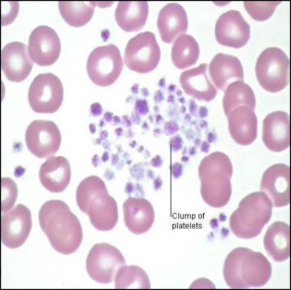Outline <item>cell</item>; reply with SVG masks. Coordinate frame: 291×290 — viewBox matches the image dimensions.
<instances>
[{
    "label": "cell",
    "instance_id": "1",
    "mask_svg": "<svg viewBox=\"0 0 291 290\" xmlns=\"http://www.w3.org/2000/svg\"><path fill=\"white\" fill-rule=\"evenodd\" d=\"M38 218L41 229L57 252L69 255L80 246L83 239L80 222L64 202L46 201L39 210Z\"/></svg>",
    "mask_w": 291,
    "mask_h": 290
},
{
    "label": "cell",
    "instance_id": "23",
    "mask_svg": "<svg viewBox=\"0 0 291 290\" xmlns=\"http://www.w3.org/2000/svg\"><path fill=\"white\" fill-rule=\"evenodd\" d=\"M209 74L217 88L225 90L231 83L244 81V70L239 59L232 55L218 53L209 66Z\"/></svg>",
    "mask_w": 291,
    "mask_h": 290
},
{
    "label": "cell",
    "instance_id": "22",
    "mask_svg": "<svg viewBox=\"0 0 291 290\" xmlns=\"http://www.w3.org/2000/svg\"><path fill=\"white\" fill-rule=\"evenodd\" d=\"M71 170L68 160L63 156L48 158L43 163L39 172V178L43 186L54 193L63 191L68 185Z\"/></svg>",
    "mask_w": 291,
    "mask_h": 290
},
{
    "label": "cell",
    "instance_id": "16",
    "mask_svg": "<svg viewBox=\"0 0 291 290\" xmlns=\"http://www.w3.org/2000/svg\"><path fill=\"white\" fill-rule=\"evenodd\" d=\"M26 44L15 41L6 44L2 51V69L10 81L20 82L29 75L33 66Z\"/></svg>",
    "mask_w": 291,
    "mask_h": 290
},
{
    "label": "cell",
    "instance_id": "26",
    "mask_svg": "<svg viewBox=\"0 0 291 290\" xmlns=\"http://www.w3.org/2000/svg\"><path fill=\"white\" fill-rule=\"evenodd\" d=\"M200 54L199 46L195 39L188 34H183L176 39L171 51L174 65L182 69L193 65Z\"/></svg>",
    "mask_w": 291,
    "mask_h": 290
},
{
    "label": "cell",
    "instance_id": "11",
    "mask_svg": "<svg viewBox=\"0 0 291 290\" xmlns=\"http://www.w3.org/2000/svg\"><path fill=\"white\" fill-rule=\"evenodd\" d=\"M25 140L32 154L39 158H47L52 157L59 150L61 136L53 122L35 120L28 127Z\"/></svg>",
    "mask_w": 291,
    "mask_h": 290
},
{
    "label": "cell",
    "instance_id": "35",
    "mask_svg": "<svg viewBox=\"0 0 291 290\" xmlns=\"http://www.w3.org/2000/svg\"><path fill=\"white\" fill-rule=\"evenodd\" d=\"M115 131H116V132L117 131L116 134H117L118 136H119V135H120L122 134V132H123V129H122V128H117V129L115 130Z\"/></svg>",
    "mask_w": 291,
    "mask_h": 290
},
{
    "label": "cell",
    "instance_id": "19",
    "mask_svg": "<svg viewBox=\"0 0 291 290\" xmlns=\"http://www.w3.org/2000/svg\"><path fill=\"white\" fill-rule=\"evenodd\" d=\"M124 221L133 233L141 234L152 227L155 219L151 203L143 198H128L123 204Z\"/></svg>",
    "mask_w": 291,
    "mask_h": 290
},
{
    "label": "cell",
    "instance_id": "20",
    "mask_svg": "<svg viewBox=\"0 0 291 290\" xmlns=\"http://www.w3.org/2000/svg\"><path fill=\"white\" fill-rule=\"evenodd\" d=\"M157 25L162 40L172 43L187 30L188 22L186 12L178 4H168L160 11Z\"/></svg>",
    "mask_w": 291,
    "mask_h": 290
},
{
    "label": "cell",
    "instance_id": "30",
    "mask_svg": "<svg viewBox=\"0 0 291 290\" xmlns=\"http://www.w3.org/2000/svg\"><path fill=\"white\" fill-rule=\"evenodd\" d=\"M281 2H244V5L250 16L257 21L268 19Z\"/></svg>",
    "mask_w": 291,
    "mask_h": 290
},
{
    "label": "cell",
    "instance_id": "29",
    "mask_svg": "<svg viewBox=\"0 0 291 290\" xmlns=\"http://www.w3.org/2000/svg\"><path fill=\"white\" fill-rule=\"evenodd\" d=\"M115 288H150V282L146 272L137 265L126 264L115 275Z\"/></svg>",
    "mask_w": 291,
    "mask_h": 290
},
{
    "label": "cell",
    "instance_id": "34",
    "mask_svg": "<svg viewBox=\"0 0 291 290\" xmlns=\"http://www.w3.org/2000/svg\"><path fill=\"white\" fill-rule=\"evenodd\" d=\"M162 163V160L160 156L159 155L156 156L155 157L153 158L151 161V164L154 167H160Z\"/></svg>",
    "mask_w": 291,
    "mask_h": 290
},
{
    "label": "cell",
    "instance_id": "18",
    "mask_svg": "<svg viewBox=\"0 0 291 290\" xmlns=\"http://www.w3.org/2000/svg\"><path fill=\"white\" fill-rule=\"evenodd\" d=\"M226 116L230 134L235 142L248 146L256 139L257 119L254 110L241 105L232 109Z\"/></svg>",
    "mask_w": 291,
    "mask_h": 290
},
{
    "label": "cell",
    "instance_id": "25",
    "mask_svg": "<svg viewBox=\"0 0 291 290\" xmlns=\"http://www.w3.org/2000/svg\"><path fill=\"white\" fill-rule=\"evenodd\" d=\"M148 12L147 2H119L115 11V18L124 31L137 32L145 25Z\"/></svg>",
    "mask_w": 291,
    "mask_h": 290
},
{
    "label": "cell",
    "instance_id": "17",
    "mask_svg": "<svg viewBox=\"0 0 291 290\" xmlns=\"http://www.w3.org/2000/svg\"><path fill=\"white\" fill-rule=\"evenodd\" d=\"M289 115L278 111L269 114L263 120L262 139L270 150L280 152L289 147Z\"/></svg>",
    "mask_w": 291,
    "mask_h": 290
},
{
    "label": "cell",
    "instance_id": "21",
    "mask_svg": "<svg viewBox=\"0 0 291 290\" xmlns=\"http://www.w3.org/2000/svg\"><path fill=\"white\" fill-rule=\"evenodd\" d=\"M207 67V64L202 63L182 72L179 78L180 84L187 95L206 102L212 100L217 92V88L208 78Z\"/></svg>",
    "mask_w": 291,
    "mask_h": 290
},
{
    "label": "cell",
    "instance_id": "15",
    "mask_svg": "<svg viewBox=\"0 0 291 290\" xmlns=\"http://www.w3.org/2000/svg\"><path fill=\"white\" fill-rule=\"evenodd\" d=\"M260 190L270 200L273 206L282 207L290 203V168L278 163L269 167L263 173Z\"/></svg>",
    "mask_w": 291,
    "mask_h": 290
},
{
    "label": "cell",
    "instance_id": "12",
    "mask_svg": "<svg viewBox=\"0 0 291 290\" xmlns=\"http://www.w3.org/2000/svg\"><path fill=\"white\" fill-rule=\"evenodd\" d=\"M1 222V238L5 246L14 249L25 243L32 226L31 213L26 206L17 204L3 212Z\"/></svg>",
    "mask_w": 291,
    "mask_h": 290
},
{
    "label": "cell",
    "instance_id": "4",
    "mask_svg": "<svg viewBox=\"0 0 291 290\" xmlns=\"http://www.w3.org/2000/svg\"><path fill=\"white\" fill-rule=\"evenodd\" d=\"M198 174L200 192L204 202L213 208H221L229 202L232 194L233 167L225 154L216 151L201 161Z\"/></svg>",
    "mask_w": 291,
    "mask_h": 290
},
{
    "label": "cell",
    "instance_id": "33",
    "mask_svg": "<svg viewBox=\"0 0 291 290\" xmlns=\"http://www.w3.org/2000/svg\"><path fill=\"white\" fill-rule=\"evenodd\" d=\"M136 107L139 112L142 114H146L148 111L147 105L146 104L144 101H141H141H139L136 103Z\"/></svg>",
    "mask_w": 291,
    "mask_h": 290
},
{
    "label": "cell",
    "instance_id": "27",
    "mask_svg": "<svg viewBox=\"0 0 291 290\" xmlns=\"http://www.w3.org/2000/svg\"><path fill=\"white\" fill-rule=\"evenodd\" d=\"M247 106L253 110L256 106L255 94L251 88L243 81H235L225 89L223 106L226 116L235 107Z\"/></svg>",
    "mask_w": 291,
    "mask_h": 290
},
{
    "label": "cell",
    "instance_id": "7",
    "mask_svg": "<svg viewBox=\"0 0 291 290\" xmlns=\"http://www.w3.org/2000/svg\"><path fill=\"white\" fill-rule=\"evenodd\" d=\"M123 68L119 50L110 44L99 46L90 54L86 69L91 81L100 86H108L118 78Z\"/></svg>",
    "mask_w": 291,
    "mask_h": 290
},
{
    "label": "cell",
    "instance_id": "13",
    "mask_svg": "<svg viewBox=\"0 0 291 290\" xmlns=\"http://www.w3.org/2000/svg\"><path fill=\"white\" fill-rule=\"evenodd\" d=\"M28 52L32 60L43 66L54 64L59 57L61 43L57 33L46 26H40L31 32Z\"/></svg>",
    "mask_w": 291,
    "mask_h": 290
},
{
    "label": "cell",
    "instance_id": "9",
    "mask_svg": "<svg viewBox=\"0 0 291 290\" xmlns=\"http://www.w3.org/2000/svg\"><path fill=\"white\" fill-rule=\"evenodd\" d=\"M126 265L120 251L108 243L95 244L86 260L87 272L91 279L102 284L113 282L118 270Z\"/></svg>",
    "mask_w": 291,
    "mask_h": 290
},
{
    "label": "cell",
    "instance_id": "6",
    "mask_svg": "<svg viewBox=\"0 0 291 290\" xmlns=\"http://www.w3.org/2000/svg\"><path fill=\"white\" fill-rule=\"evenodd\" d=\"M255 73L264 89L273 93L279 92L289 83V60L281 49L268 47L258 57Z\"/></svg>",
    "mask_w": 291,
    "mask_h": 290
},
{
    "label": "cell",
    "instance_id": "14",
    "mask_svg": "<svg viewBox=\"0 0 291 290\" xmlns=\"http://www.w3.org/2000/svg\"><path fill=\"white\" fill-rule=\"evenodd\" d=\"M215 36L217 42L222 45L240 48L250 39V27L239 11L229 10L217 20Z\"/></svg>",
    "mask_w": 291,
    "mask_h": 290
},
{
    "label": "cell",
    "instance_id": "2",
    "mask_svg": "<svg viewBox=\"0 0 291 290\" xmlns=\"http://www.w3.org/2000/svg\"><path fill=\"white\" fill-rule=\"evenodd\" d=\"M272 265L262 253L246 247H237L227 256L223 276L232 288L259 287L271 277Z\"/></svg>",
    "mask_w": 291,
    "mask_h": 290
},
{
    "label": "cell",
    "instance_id": "24",
    "mask_svg": "<svg viewBox=\"0 0 291 290\" xmlns=\"http://www.w3.org/2000/svg\"><path fill=\"white\" fill-rule=\"evenodd\" d=\"M263 245L267 254L274 261L287 260L290 256L289 225L281 221L274 222L265 233Z\"/></svg>",
    "mask_w": 291,
    "mask_h": 290
},
{
    "label": "cell",
    "instance_id": "32",
    "mask_svg": "<svg viewBox=\"0 0 291 290\" xmlns=\"http://www.w3.org/2000/svg\"><path fill=\"white\" fill-rule=\"evenodd\" d=\"M164 131L165 133L168 135H171L174 133L175 131H177V125L175 124V123L173 122H168L165 123L164 127Z\"/></svg>",
    "mask_w": 291,
    "mask_h": 290
},
{
    "label": "cell",
    "instance_id": "8",
    "mask_svg": "<svg viewBox=\"0 0 291 290\" xmlns=\"http://www.w3.org/2000/svg\"><path fill=\"white\" fill-rule=\"evenodd\" d=\"M61 81L49 72L37 76L28 91V101L32 109L40 113H54L61 106L63 99Z\"/></svg>",
    "mask_w": 291,
    "mask_h": 290
},
{
    "label": "cell",
    "instance_id": "10",
    "mask_svg": "<svg viewBox=\"0 0 291 290\" xmlns=\"http://www.w3.org/2000/svg\"><path fill=\"white\" fill-rule=\"evenodd\" d=\"M160 54L155 35L147 31L139 33L128 41L124 59L128 68L138 73L145 74L156 67Z\"/></svg>",
    "mask_w": 291,
    "mask_h": 290
},
{
    "label": "cell",
    "instance_id": "5",
    "mask_svg": "<svg viewBox=\"0 0 291 290\" xmlns=\"http://www.w3.org/2000/svg\"><path fill=\"white\" fill-rule=\"evenodd\" d=\"M273 205L261 191L250 194L239 202L229 219L232 232L237 237L251 239L258 236L272 215Z\"/></svg>",
    "mask_w": 291,
    "mask_h": 290
},
{
    "label": "cell",
    "instance_id": "28",
    "mask_svg": "<svg viewBox=\"0 0 291 290\" xmlns=\"http://www.w3.org/2000/svg\"><path fill=\"white\" fill-rule=\"evenodd\" d=\"M95 3L92 2H59L58 8L64 21L70 26L80 27L92 18Z\"/></svg>",
    "mask_w": 291,
    "mask_h": 290
},
{
    "label": "cell",
    "instance_id": "31",
    "mask_svg": "<svg viewBox=\"0 0 291 290\" xmlns=\"http://www.w3.org/2000/svg\"><path fill=\"white\" fill-rule=\"evenodd\" d=\"M17 187L14 181L8 178H2V212L9 210L15 203Z\"/></svg>",
    "mask_w": 291,
    "mask_h": 290
},
{
    "label": "cell",
    "instance_id": "3",
    "mask_svg": "<svg viewBox=\"0 0 291 290\" xmlns=\"http://www.w3.org/2000/svg\"><path fill=\"white\" fill-rule=\"evenodd\" d=\"M76 201L80 210L89 216L97 230L107 231L116 226L118 219L116 202L98 176H88L80 183Z\"/></svg>",
    "mask_w": 291,
    "mask_h": 290
}]
</instances>
